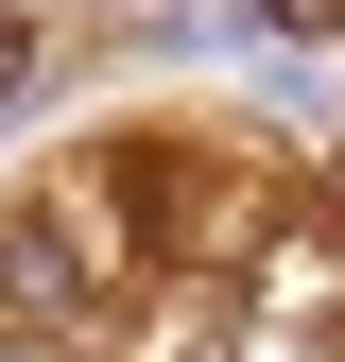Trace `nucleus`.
Here are the masks:
<instances>
[{
    "mask_svg": "<svg viewBox=\"0 0 345 362\" xmlns=\"http://www.w3.org/2000/svg\"><path fill=\"white\" fill-rule=\"evenodd\" d=\"M259 18H276V35H345V0H259Z\"/></svg>",
    "mask_w": 345,
    "mask_h": 362,
    "instance_id": "f257e3e1",
    "label": "nucleus"
}]
</instances>
